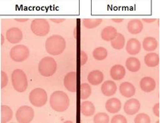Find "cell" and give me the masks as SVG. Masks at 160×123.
Returning <instances> with one entry per match:
<instances>
[{
  "label": "cell",
  "instance_id": "1",
  "mask_svg": "<svg viewBox=\"0 0 160 123\" xmlns=\"http://www.w3.org/2000/svg\"><path fill=\"white\" fill-rule=\"evenodd\" d=\"M66 48V40L62 36L55 35L49 37L45 42L46 51L51 55L61 54Z\"/></svg>",
  "mask_w": 160,
  "mask_h": 123
},
{
  "label": "cell",
  "instance_id": "2",
  "mask_svg": "<svg viewBox=\"0 0 160 123\" xmlns=\"http://www.w3.org/2000/svg\"><path fill=\"white\" fill-rule=\"evenodd\" d=\"M50 105L57 112H64L68 109L70 105V100L66 93L62 91H56L50 97Z\"/></svg>",
  "mask_w": 160,
  "mask_h": 123
},
{
  "label": "cell",
  "instance_id": "3",
  "mask_svg": "<svg viewBox=\"0 0 160 123\" xmlns=\"http://www.w3.org/2000/svg\"><path fill=\"white\" fill-rule=\"evenodd\" d=\"M12 82L15 90L19 93L24 92L28 88V78L22 69H15L12 74Z\"/></svg>",
  "mask_w": 160,
  "mask_h": 123
},
{
  "label": "cell",
  "instance_id": "4",
  "mask_svg": "<svg viewBox=\"0 0 160 123\" xmlns=\"http://www.w3.org/2000/svg\"><path fill=\"white\" fill-rule=\"evenodd\" d=\"M57 64L54 58L47 56L41 59L39 64V72L41 76L50 77L57 71Z\"/></svg>",
  "mask_w": 160,
  "mask_h": 123
},
{
  "label": "cell",
  "instance_id": "5",
  "mask_svg": "<svg viewBox=\"0 0 160 123\" xmlns=\"http://www.w3.org/2000/svg\"><path fill=\"white\" fill-rule=\"evenodd\" d=\"M31 29L35 35L44 36L49 33L50 25L45 19H35L32 21Z\"/></svg>",
  "mask_w": 160,
  "mask_h": 123
},
{
  "label": "cell",
  "instance_id": "6",
  "mask_svg": "<svg viewBox=\"0 0 160 123\" xmlns=\"http://www.w3.org/2000/svg\"><path fill=\"white\" fill-rule=\"evenodd\" d=\"M30 103L37 107L44 106L47 101V94L42 88H35L32 90L29 97Z\"/></svg>",
  "mask_w": 160,
  "mask_h": 123
},
{
  "label": "cell",
  "instance_id": "7",
  "mask_svg": "<svg viewBox=\"0 0 160 123\" xmlns=\"http://www.w3.org/2000/svg\"><path fill=\"white\" fill-rule=\"evenodd\" d=\"M9 55L12 59L16 62H22L29 56V50L23 45L13 46L10 50Z\"/></svg>",
  "mask_w": 160,
  "mask_h": 123
},
{
  "label": "cell",
  "instance_id": "8",
  "mask_svg": "<svg viewBox=\"0 0 160 123\" xmlns=\"http://www.w3.org/2000/svg\"><path fill=\"white\" fill-rule=\"evenodd\" d=\"M35 113L33 108L28 105L21 106L16 112L15 117L18 122L29 123L33 121Z\"/></svg>",
  "mask_w": 160,
  "mask_h": 123
},
{
  "label": "cell",
  "instance_id": "9",
  "mask_svg": "<svg viewBox=\"0 0 160 123\" xmlns=\"http://www.w3.org/2000/svg\"><path fill=\"white\" fill-rule=\"evenodd\" d=\"M64 85L71 92H77V73L76 72H68L64 78Z\"/></svg>",
  "mask_w": 160,
  "mask_h": 123
},
{
  "label": "cell",
  "instance_id": "10",
  "mask_svg": "<svg viewBox=\"0 0 160 123\" xmlns=\"http://www.w3.org/2000/svg\"><path fill=\"white\" fill-rule=\"evenodd\" d=\"M23 39V33L19 28L12 27L6 32V39L12 44H17Z\"/></svg>",
  "mask_w": 160,
  "mask_h": 123
},
{
  "label": "cell",
  "instance_id": "11",
  "mask_svg": "<svg viewBox=\"0 0 160 123\" xmlns=\"http://www.w3.org/2000/svg\"><path fill=\"white\" fill-rule=\"evenodd\" d=\"M140 109V103L136 99H130L128 100L124 105L125 113L128 115L136 114Z\"/></svg>",
  "mask_w": 160,
  "mask_h": 123
},
{
  "label": "cell",
  "instance_id": "12",
  "mask_svg": "<svg viewBox=\"0 0 160 123\" xmlns=\"http://www.w3.org/2000/svg\"><path fill=\"white\" fill-rule=\"evenodd\" d=\"M140 85L143 92L150 93L155 89L156 87V83L152 78L145 77L141 79Z\"/></svg>",
  "mask_w": 160,
  "mask_h": 123
},
{
  "label": "cell",
  "instance_id": "13",
  "mask_svg": "<svg viewBox=\"0 0 160 123\" xmlns=\"http://www.w3.org/2000/svg\"><path fill=\"white\" fill-rule=\"evenodd\" d=\"M106 109L112 114H116L119 112L122 107L121 101L117 98H112L108 99L105 104Z\"/></svg>",
  "mask_w": 160,
  "mask_h": 123
},
{
  "label": "cell",
  "instance_id": "14",
  "mask_svg": "<svg viewBox=\"0 0 160 123\" xmlns=\"http://www.w3.org/2000/svg\"><path fill=\"white\" fill-rule=\"evenodd\" d=\"M126 51L130 55H136L141 50V43L136 39H130L126 44Z\"/></svg>",
  "mask_w": 160,
  "mask_h": 123
},
{
  "label": "cell",
  "instance_id": "15",
  "mask_svg": "<svg viewBox=\"0 0 160 123\" xmlns=\"http://www.w3.org/2000/svg\"><path fill=\"white\" fill-rule=\"evenodd\" d=\"M119 89L121 95L126 98L132 97L136 93V88L134 85L129 82H124L121 83Z\"/></svg>",
  "mask_w": 160,
  "mask_h": 123
},
{
  "label": "cell",
  "instance_id": "16",
  "mask_svg": "<svg viewBox=\"0 0 160 123\" xmlns=\"http://www.w3.org/2000/svg\"><path fill=\"white\" fill-rule=\"evenodd\" d=\"M101 91L102 93L107 97L114 95L117 91L116 84L111 80H107L104 82L101 87Z\"/></svg>",
  "mask_w": 160,
  "mask_h": 123
},
{
  "label": "cell",
  "instance_id": "17",
  "mask_svg": "<svg viewBox=\"0 0 160 123\" xmlns=\"http://www.w3.org/2000/svg\"><path fill=\"white\" fill-rule=\"evenodd\" d=\"M110 76L114 80H120L123 79L126 75V69L124 67L120 64H116L110 69Z\"/></svg>",
  "mask_w": 160,
  "mask_h": 123
},
{
  "label": "cell",
  "instance_id": "18",
  "mask_svg": "<svg viewBox=\"0 0 160 123\" xmlns=\"http://www.w3.org/2000/svg\"><path fill=\"white\" fill-rule=\"evenodd\" d=\"M143 25L142 21L139 19H132L128 23V31L132 35H137L143 30Z\"/></svg>",
  "mask_w": 160,
  "mask_h": 123
},
{
  "label": "cell",
  "instance_id": "19",
  "mask_svg": "<svg viewBox=\"0 0 160 123\" xmlns=\"http://www.w3.org/2000/svg\"><path fill=\"white\" fill-rule=\"evenodd\" d=\"M104 74L100 70H93L90 72L88 76V82L93 85H100L103 82Z\"/></svg>",
  "mask_w": 160,
  "mask_h": 123
},
{
  "label": "cell",
  "instance_id": "20",
  "mask_svg": "<svg viewBox=\"0 0 160 123\" xmlns=\"http://www.w3.org/2000/svg\"><path fill=\"white\" fill-rule=\"evenodd\" d=\"M118 32L112 26H108L105 27L101 33V37L105 41H112L116 36Z\"/></svg>",
  "mask_w": 160,
  "mask_h": 123
},
{
  "label": "cell",
  "instance_id": "21",
  "mask_svg": "<svg viewBox=\"0 0 160 123\" xmlns=\"http://www.w3.org/2000/svg\"><path fill=\"white\" fill-rule=\"evenodd\" d=\"M126 67L129 71L132 72H136L139 71L141 67V63L139 59L135 57H130L126 62Z\"/></svg>",
  "mask_w": 160,
  "mask_h": 123
},
{
  "label": "cell",
  "instance_id": "22",
  "mask_svg": "<svg viewBox=\"0 0 160 123\" xmlns=\"http://www.w3.org/2000/svg\"><path fill=\"white\" fill-rule=\"evenodd\" d=\"M81 112L84 116H90L95 113V106L90 101H84L81 105Z\"/></svg>",
  "mask_w": 160,
  "mask_h": 123
},
{
  "label": "cell",
  "instance_id": "23",
  "mask_svg": "<svg viewBox=\"0 0 160 123\" xmlns=\"http://www.w3.org/2000/svg\"><path fill=\"white\" fill-rule=\"evenodd\" d=\"M143 49L148 52H151L155 50L158 46V42L157 40L152 36L146 37L143 40Z\"/></svg>",
  "mask_w": 160,
  "mask_h": 123
},
{
  "label": "cell",
  "instance_id": "24",
  "mask_svg": "<svg viewBox=\"0 0 160 123\" xmlns=\"http://www.w3.org/2000/svg\"><path fill=\"white\" fill-rule=\"evenodd\" d=\"M144 62L148 67H156L159 63V56L156 53H148L144 58Z\"/></svg>",
  "mask_w": 160,
  "mask_h": 123
},
{
  "label": "cell",
  "instance_id": "25",
  "mask_svg": "<svg viewBox=\"0 0 160 123\" xmlns=\"http://www.w3.org/2000/svg\"><path fill=\"white\" fill-rule=\"evenodd\" d=\"M13 111L8 105L1 106V122L6 123L12 120L13 117Z\"/></svg>",
  "mask_w": 160,
  "mask_h": 123
},
{
  "label": "cell",
  "instance_id": "26",
  "mask_svg": "<svg viewBox=\"0 0 160 123\" xmlns=\"http://www.w3.org/2000/svg\"><path fill=\"white\" fill-rule=\"evenodd\" d=\"M110 42H111L110 44L112 47L114 48V49L121 50L123 49L125 46L126 40H125V37L123 35L118 33L114 39H113Z\"/></svg>",
  "mask_w": 160,
  "mask_h": 123
},
{
  "label": "cell",
  "instance_id": "27",
  "mask_svg": "<svg viewBox=\"0 0 160 123\" xmlns=\"http://www.w3.org/2000/svg\"><path fill=\"white\" fill-rule=\"evenodd\" d=\"M93 57L97 60H103L108 56V51L104 47H98L92 52Z\"/></svg>",
  "mask_w": 160,
  "mask_h": 123
},
{
  "label": "cell",
  "instance_id": "28",
  "mask_svg": "<svg viewBox=\"0 0 160 123\" xmlns=\"http://www.w3.org/2000/svg\"><path fill=\"white\" fill-rule=\"evenodd\" d=\"M102 22V19H85L82 21V24L86 28L91 29L97 27Z\"/></svg>",
  "mask_w": 160,
  "mask_h": 123
},
{
  "label": "cell",
  "instance_id": "29",
  "mask_svg": "<svg viewBox=\"0 0 160 123\" xmlns=\"http://www.w3.org/2000/svg\"><path fill=\"white\" fill-rule=\"evenodd\" d=\"M92 93V89L88 83H83L81 85V99H88Z\"/></svg>",
  "mask_w": 160,
  "mask_h": 123
},
{
  "label": "cell",
  "instance_id": "30",
  "mask_svg": "<svg viewBox=\"0 0 160 123\" xmlns=\"http://www.w3.org/2000/svg\"><path fill=\"white\" fill-rule=\"evenodd\" d=\"M95 123H108L110 121L109 116L105 113H98L94 116Z\"/></svg>",
  "mask_w": 160,
  "mask_h": 123
},
{
  "label": "cell",
  "instance_id": "31",
  "mask_svg": "<svg viewBox=\"0 0 160 123\" xmlns=\"http://www.w3.org/2000/svg\"><path fill=\"white\" fill-rule=\"evenodd\" d=\"M150 116L146 113L138 114L134 119V122L136 123H150Z\"/></svg>",
  "mask_w": 160,
  "mask_h": 123
},
{
  "label": "cell",
  "instance_id": "32",
  "mask_svg": "<svg viewBox=\"0 0 160 123\" xmlns=\"http://www.w3.org/2000/svg\"><path fill=\"white\" fill-rule=\"evenodd\" d=\"M112 123H127L126 118L122 115H116L111 120Z\"/></svg>",
  "mask_w": 160,
  "mask_h": 123
},
{
  "label": "cell",
  "instance_id": "33",
  "mask_svg": "<svg viewBox=\"0 0 160 123\" xmlns=\"http://www.w3.org/2000/svg\"><path fill=\"white\" fill-rule=\"evenodd\" d=\"M1 88L3 89L8 85V77L7 73L3 71H2L1 72Z\"/></svg>",
  "mask_w": 160,
  "mask_h": 123
},
{
  "label": "cell",
  "instance_id": "34",
  "mask_svg": "<svg viewBox=\"0 0 160 123\" xmlns=\"http://www.w3.org/2000/svg\"><path fill=\"white\" fill-rule=\"evenodd\" d=\"M88 61V55L83 50L81 51V65L83 66Z\"/></svg>",
  "mask_w": 160,
  "mask_h": 123
},
{
  "label": "cell",
  "instance_id": "35",
  "mask_svg": "<svg viewBox=\"0 0 160 123\" xmlns=\"http://www.w3.org/2000/svg\"><path fill=\"white\" fill-rule=\"evenodd\" d=\"M153 113L156 116L159 117V103H157L153 106Z\"/></svg>",
  "mask_w": 160,
  "mask_h": 123
},
{
  "label": "cell",
  "instance_id": "36",
  "mask_svg": "<svg viewBox=\"0 0 160 123\" xmlns=\"http://www.w3.org/2000/svg\"><path fill=\"white\" fill-rule=\"evenodd\" d=\"M51 21H52V22H54V23H61L62 22H63V21H65V19H51Z\"/></svg>",
  "mask_w": 160,
  "mask_h": 123
},
{
  "label": "cell",
  "instance_id": "37",
  "mask_svg": "<svg viewBox=\"0 0 160 123\" xmlns=\"http://www.w3.org/2000/svg\"><path fill=\"white\" fill-rule=\"evenodd\" d=\"M143 21H144V22H146V23H153V22H154V21H156V19H142Z\"/></svg>",
  "mask_w": 160,
  "mask_h": 123
},
{
  "label": "cell",
  "instance_id": "38",
  "mask_svg": "<svg viewBox=\"0 0 160 123\" xmlns=\"http://www.w3.org/2000/svg\"><path fill=\"white\" fill-rule=\"evenodd\" d=\"M29 19H15V21H19V22H25V21H28Z\"/></svg>",
  "mask_w": 160,
  "mask_h": 123
},
{
  "label": "cell",
  "instance_id": "39",
  "mask_svg": "<svg viewBox=\"0 0 160 123\" xmlns=\"http://www.w3.org/2000/svg\"><path fill=\"white\" fill-rule=\"evenodd\" d=\"M112 21H114V22H116V23H120V22H122V21H123L124 19H112Z\"/></svg>",
  "mask_w": 160,
  "mask_h": 123
},
{
  "label": "cell",
  "instance_id": "40",
  "mask_svg": "<svg viewBox=\"0 0 160 123\" xmlns=\"http://www.w3.org/2000/svg\"><path fill=\"white\" fill-rule=\"evenodd\" d=\"M1 38H2V45H3L5 39H4V36H3V35L2 34L1 35Z\"/></svg>",
  "mask_w": 160,
  "mask_h": 123
}]
</instances>
